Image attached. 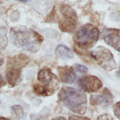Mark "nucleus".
<instances>
[{"label": "nucleus", "instance_id": "6e6552de", "mask_svg": "<svg viewBox=\"0 0 120 120\" xmlns=\"http://www.w3.org/2000/svg\"><path fill=\"white\" fill-rule=\"evenodd\" d=\"M77 84L84 92L94 93L98 91L103 86V83L97 77L91 75H86L80 77Z\"/></svg>", "mask_w": 120, "mask_h": 120}, {"label": "nucleus", "instance_id": "a211bd4d", "mask_svg": "<svg viewBox=\"0 0 120 120\" xmlns=\"http://www.w3.org/2000/svg\"><path fill=\"white\" fill-rule=\"evenodd\" d=\"M69 120H90L87 117H78V116H70L69 117Z\"/></svg>", "mask_w": 120, "mask_h": 120}, {"label": "nucleus", "instance_id": "7ed1b4c3", "mask_svg": "<svg viewBox=\"0 0 120 120\" xmlns=\"http://www.w3.org/2000/svg\"><path fill=\"white\" fill-rule=\"evenodd\" d=\"M39 83L33 86V89L38 96L48 97L53 94L59 87V80L49 68H43L38 73Z\"/></svg>", "mask_w": 120, "mask_h": 120}, {"label": "nucleus", "instance_id": "aec40b11", "mask_svg": "<svg viewBox=\"0 0 120 120\" xmlns=\"http://www.w3.org/2000/svg\"><path fill=\"white\" fill-rule=\"evenodd\" d=\"M52 120H67L64 117H56V118H53Z\"/></svg>", "mask_w": 120, "mask_h": 120}, {"label": "nucleus", "instance_id": "f03ea898", "mask_svg": "<svg viewBox=\"0 0 120 120\" xmlns=\"http://www.w3.org/2000/svg\"><path fill=\"white\" fill-rule=\"evenodd\" d=\"M58 98L66 107L80 115L85 114L87 100L84 92L70 87H63L58 93Z\"/></svg>", "mask_w": 120, "mask_h": 120}, {"label": "nucleus", "instance_id": "1a4fd4ad", "mask_svg": "<svg viewBox=\"0 0 120 120\" xmlns=\"http://www.w3.org/2000/svg\"><path fill=\"white\" fill-rule=\"evenodd\" d=\"M101 36L106 44L120 52V29L104 28Z\"/></svg>", "mask_w": 120, "mask_h": 120}, {"label": "nucleus", "instance_id": "2eb2a0df", "mask_svg": "<svg viewBox=\"0 0 120 120\" xmlns=\"http://www.w3.org/2000/svg\"><path fill=\"white\" fill-rule=\"evenodd\" d=\"M113 111L115 116L117 117L118 120H120V101L117 102L114 105Z\"/></svg>", "mask_w": 120, "mask_h": 120}, {"label": "nucleus", "instance_id": "0eeeda50", "mask_svg": "<svg viewBox=\"0 0 120 120\" xmlns=\"http://www.w3.org/2000/svg\"><path fill=\"white\" fill-rule=\"evenodd\" d=\"M114 96L107 88H104L100 94L91 96L90 105L94 107H99L106 109L111 107L114 103Z\"/></svg>", "mask_w": 120, "mask_h": 120}, {"label": "nucleus", "instance_id": "412c9836", "mask_svg": "<svg viewBox=\"0 0 120 120\" xmlns=\"http://www.w3.org/2000/svg\"><path fill=\"white\" fill-rule=\"evenodd\" d=\"M4 63V59L0 57V66Z\"/></svg>", "mask_w": 120, "mask_h": 120}, {"label": "nucleus", "instance_id": "39448f33", "mask_svg": "<svg viewBox=\"0 0 120 120\" xmlns=\"http://www.w3.org/2000/svg\"><path fill=\"white\" fill-rule=\"evenodd\" d=\"M91 57L97 64L106 71H111L117 68L112 53L103 46H97L90 53Z\"/></svg>", "mask_w": 120, "mask_h": 120}, {"label": "nucleus", "instance_id": "20e7f679", "mask_svg": "<svg viewBox=\"0 0 120 120\" xmlns=\"http://www.w3.org/2000/svg\"><path fill=\"white\" fill-rule=\"evenodd\" d=\"M100 36L98 28L91 24L80 27L73 36V42L79 48L83 50L90 49L96 45Z\"/></svg>", "mask_w": 120, "mask_h": 120}, {"label": "nucleus", "instance_id": "6ab92c4d", "mask_svg": "<svg viewBox=\"0 0 120 120\" xmlns=\"http://www.w3.org/2000/svg\"><path fill=\"white\" fill-rule=\"evenodd\" d=\"M5 84V81H4V80L2 79V77L0 75V88L2 87Z\"/></svg>", "mask_w": 120, "mask_h": 120}, {"label": "nucleus", "instance_id": "f8f14e48", "mask_svg": "<svg viewBox=\"0 0 120 120\" xmlns=\"http://www.w3.org/2000/svg\"><path fill=\"white\" fill-rule=\"evenodd\" d=\"M55 54L57 57L63 60L71 59L74 57L72 51L68 47L62 45H60L56 47Z\"/></svg>", "mask_w": 120, "mask_h": 120}, {"label": "nucleus", "instance_id": "4be33fe9", "mask_svg": "<svg viewBox=\"0 0 120 120\" xmlns=\"http://www.w3.org/2000/svg\"><path fill=\"white\" fill-rule=\"evenodd\" d=\"M0 120H10L8 118H5V117H0Z\"/></svg>", "mask_w": 120, "mask_h": 120}, {"label": "nucleus", "instance_id": "f257e3e1", "mask_svg": "<svg viewBox=\"0 0 120 120\" xmlns=\"http://www.w3.org/2000/svg\"><path fill=\"white\" fill-rule=\"evenodd\" d=\"M9 37L12 43L15 46L32 53L37 52L43 41L41 34L24 26L12 28Z\"/></svg>", "mask_w": 120, "mask_h": 120}, {"label": "nucleus", "instance_id": "423d86ee", "mask_svg": "<svg viewBox=\"0 0 120 120\" xmlns=\"http://www.w3.org/2000/svg\"><path fill=\"white\" fill-rule=\"evenodd\" d=\"M60 12L62 15V18L59 23V29L63 32H73L77 25L76 13L70 6L66 4L60 5Z\"/></svg>", "mask_w": 120, "mask_h": 120}, {"label": "nucleus", "instance_id": "dca6fc26", "mask_svg": "<svg viewBox=\"0 0 120 120\" xmlns=\"http://www.w3.org/2000/svg\"><path fill=\"white\" fill-rule=\"evenodd\" d=\"M12 110L14 111V113L17 115V116H19L20 114H21L23 112V109L19 105H16L13 106L12 107Z\"/></svg>", "mask_w": 120, "mask_h": 120}, {"label": "nucleus", "instance_id": "ddd939ff", "mask_svg": "<svg viewBox=\"0 0 120 120\" xmlns=\"http://www.w3.org/2000/svg\"><path fill=\"white\" fill-rule=\"evenodd\" d=\"M7 29L5 26H0V52L4 50L8 44Z\"/></svg>", "mask_w": 120, "mask_h": 120}, {"label": "nucleus", "instance_id": "9d476101", "mask_svg": "<svg viewBox=\"0 0 120 120\" xmlns=\"http://www.w3.org/2000/svg\"><path fill=\"white\" fill-rule=\"evenodd\" d=\"M5 77L9 87L18 85L22 81L21 68L7 64Z\"/></svg>", "mask_w": 120, "mask_h": 120}, {"label": "nucleus", "instance_id": "4468645a", "mask_svg": "<svg viewBox=\"0 0 120 120\" xmlns=\"http://www.w3.org/2000/svg\"><path fill=\"white\" fill-rule=\"evenodd\" d=\"M71 68H73V69L75 71H77V72H79L82 74L86 73L88 71L87 68L86 66H84L82 65V64H75L73 65Z\"/></svg>", "mask_w": 120, "mask_h": 120}, {"label": "nucleus", "instance_id": "9b49d317", "mask_svg": "<svg viewBox=\"0 0 120 120\" xmlns=\"http://www.w3.org/2000/svg\"><path fill=\"white\" fill-rule=\"evenodd\" d=\"M60 80L63 83L71 84L75 82L76 75L75 71L71 67L68 66H59L57 68Z\"/></svg>", "mask_w": 120, "mask_h": 120}, {"label": "nucleus", "instance_id": "f3484780", "mask_svg": "<svg viewBox=\"0 0 120 120\" xmlns=\"http://www.w3.org/2000/svg\"><path fill=\"white\" fill-rule=\"evenodd\" d=\"M96 120H114V119L109 114H104L100 116Z\"/></svg>", "mask_w": 120, "mask_h": 120}]
</instances>
